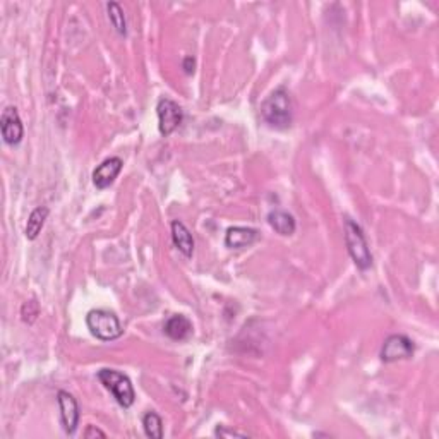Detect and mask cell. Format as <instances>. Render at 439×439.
Segmentation results:
<instances>
[{"label":"cell","instance_id":"cell-1","mask_svg":"<svg viewBox=\"0 0 439 439\" xmlns=\"http://www.w3.org/2000/svg\"><path fill=\"white\" fill-rule=\"evenodd\" d=\"M261 117L273 129H287L292 124V101L290 94L283 86L276 88L266 100L261 103Z\"/></svg>","mask_w":439,"mask_h":439},{"label":"cell","instance_id":"cell-2","mask_svg":"<svg viewBox=\"0 0 439 439\" xmlns=\"http://www.w3.org/2000/svg\"><path fill=\"white\" fill-rule=\"evenodd\" d=\"M345 245L348 254L359 270L366 271L373 266V254H370L369 244L366 240L364 230L350 218H345Z\"/></svg>","mask_w":439,"mask_h":439},{"label":"cell","instance_id":"cell-3","mask_svg":"<svg viewBox=\"0 0 439 439\" xmlns=\"http://www.w3.org/2000/svg\"><path fill=\"white\" fill-rule=\"evenodd\" d=\"M86 324H88V329L94 338L101 340V342H112V340L120 338L124 333L119 317L113 312L105 311V309L89 311L86 316Z\"/></svg>","mask_w":439,"mask_h":439},{"label":"cell","instance_id":"cell-4","mask_svg":"<svg viewBox=\"0 0 439 439\" xmlns=\"http://www.w3.org/2000/svg\"><path fill=\"white\" fill-rule=\"evenodd\" d=\"M98 380L101 381V384L108 389L113 395V398L117 400V403L120 407L129 408L132 407L136 402V391L134 386H132L131 380L126 374L119 373L115 369H101L98 373Z\"/></svg>","mask_w":439,"mask_h":439},{"label":"cell","instance_id":"cell-5","mask_svg":"<svg viewBox=\"0 0 439 439\" xmlns=\"http://www.w3.org/2000/svg\"><path fill=\"white\" fill-rule=\"evenodd\" d=\"M157 113L158 129H160V134L165 136V138L172 134V132H175L184 120L182 108L179 107V103H175L173 100H168V98H161L158 101Z\"/></svg>","mask_w":439,"mask_h":439},{"label":"cell","instance_id":"cell-6","mask_svg":"<svg viewBox=\"0 0 439 439\" xmlns=\"http://www.w3.org/2000/svg\"><path fill=\"white\" fill-rule=\"evenodd\" d=\"M415 347L408 336L405 335H391L384 340L383 348H381V361L383 362H396L410 359L414 355Z\"/></svg>","mask_w":439,"mask_h":439},{"label":"cell","instance_id":"cell-7","mask_svg":"<svg viewBox=\"0 0 439 439\" xmlns=\"http://www.w3.org/2000/svg\"><path fill=\"white\" fill-rule=\"evenodd\" d=\"M0 131H2L3 143L9 146H16L24 138V127H22L21 117L16 107H7L0 117Z\"/></svg>","mask_w":439,"mask_h":439},{"label":"cell","instance_id":"cell-8","mask_svg":"<svg viewBox=\"0 0 439 439\" xmlns=\"http://www.w3.org/2000/svg\"><path fill=\"white\" fill-rule=\"evenodd\" d=\"M57 402L60 408V419H62L64 431L67 434H74L79 424V405L78 400L69 391H59Z\"/></svg>","mask_w":439,"mask_h":439},{"label":"cell","instance_id":"cell-9","mask_svg":"<svg viewBox=\"0 0 439 439\" xmlns=\"http://www.w3.org/2000/svg\"><path fill=\"white\" fill-rule=\"evenodd\" d=\"M124 161L120 160L119 157H112L107 158L103 164H100L94 168L93 172V184L96 189H107L110 185L113 184V180L117 179V175L120 173L122 170Z\"/></svg>","mask_w":439,"mask_h":439},{"label":"cell","instance_id":"cell-10","mask_svg":"<svg viewBox=\"0 0 439 439\" xmlns=\"http://www.w3.org/2000/svg\"><path fill=\"white\" fill-rule=\"evenodd\" d=\"M259 238V232L249 226H232L225 233V244L230 249H244L252 245Z\"/></svg>","mask_w":439,"mask_h":439},{"label":"cell","instance_id":"cell-11","mask_svg":"<svg viewBox=\"0 0 439 439\" xmlns=\"http://www.w3.org/2000/svg\"><path fill=\"white\" fill-rule=\"evenodd\" d=\"M164 331L168 338L175 340V342H182V340H187L192 335V323L189 321V317L182 316V314H175V316L166 319Z\"/></svg>","mask_w":439,"mask_h":439},{"label":"cell","instance_id":"cell-12","mask_svg":"<svg viewBox=\"0 0 439 439\" xmlns=\"http://www.w3.org/2000/svg\"><path fill=\"white\" fill-rule=\"evenodd\" d=\"M172 240L173 245H175L185 257L192 256V252H194V238H192V233L189 232L187 226H185L182 222H179V220L172 222Z\"/></svg>","mask_w":439,"mask_h":439},{"label":"cell","instance_id":"cell-13","mask_svg":"<svg viewBox=\"0 0 439 439\" xmlns=\"http://www.w3.org/2000/svg\"><path fill=\"white\" fill-rule=\"evenodd\" d=\"M268 223H270L271 229H273L275 232H278L280 236H292L295 229H297L292 215L280 210L271 211V213L268 215Z\"/></svg>","mask_w":439,"mask_h":439},{"label":"cell","instance_id":"cell-14","mask_svg":"<svg viewBox=\"0 0 439 439\" xmlns=\"http://www.w3.org/2000/svg\"><path fill=\"white\" fill-rule=\"evenodd\" d=\"M48 213H50V210H48L47 206H38L36 210H33V213L29 215V220L28 223H26V237L29 238V240H35V238L40 236L41 229H43L45 225V220L48 218Z\"/></svg>","mask_w":439,"mask_h":439},{"label":"cell","instance_id":"cell-15","mask_svg":"<svg viewBox=\"0 0 439 439\" xmlns=\"http://www.w3.org/2000/svg\"><path fill=\"white\" fill-rule=\"evenodd\" d=\"M143 427L147 438L151 439H161L164 438V421L157 412H147L143 417Z\"/></svg>","mask_w":439,"mask_h":439},{"label":"cell","instance_id":"cell-16","mask_svg":"<svg viewBox=\"0 0 439 439\" xmlns=\"http://www.w3.org/2000/svg\"><path fill=\"white\" fill-rule=\"evenodd\" d=\"M107 9H108L110 22H112V26L115 28V31L119 33L120 36H126L127 24H126V16H124L122 7H120L117 2H110L107 6Z\"/></svg>","mask_w":439,"mask_h":439},{"label":"cell","instance_id":"cell-17","mask_svg":"<svg viewBox=\"0 0 439 439\" xmlns=\"http://www.w3.org/2000/svg\"><path fill=\"white\" fill-rule=\"evenodd\" d=\"M38 314H40V305H38V302L35 301V298H31V301H26L24 304H22L21 316H22V321H24V323H28V324L35 323Z\"/></svg>","mask_w":439,"mask_h":439},{"label":"cell","instance_id":"cell-18","mask_svg":"<svg viewBox=\"0 0 439 439\" xmlns=\"http://www.w3.org/2000/svg\"><path fill=\"white\" fill-rule=\"evenodd\" d=\"M215 436L217 438H249L247 433H240V431L229 429L226 426H218L215 429Z\"/></svg>","mask_w":439,"mask_h":439},{"label":"cell","instance_id":"cell-19","mask_svg":"<svg viewBox=\"0 0 439 439\" xmlns=\"http://www.w3.org/2000/svg\"><path fill=\"white\" fill-rule=\"evenodd\" d=\"M107 438V434L103 433V431L101 429H98V427H94V426H88L86 427V431H85V438L86 439H92V438Z\"/></svg>","mask_w":439,"mask_h":439},{"label":"cell","instance_id":"cell-20","mask_svg":"<svg viewBox=\"0 0 439 439\" xmlns=\"http://www.w3.org/2000/svg\"><path fill=\"white\" fill-rule=\"evenodd\" d=\"M194 67H196V60L192 59V57H185L184 62H182L184 73L187 75H191L192 73H194Z\"/></svg>","mask_w":439,"mask_h":439}]
</instances>
